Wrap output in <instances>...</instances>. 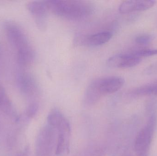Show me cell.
I'll return each instance as SVG.
<instances>
[{
  "label": "cell",
  "instance_id": "obj_1",
  "mask_svg": "<svg viewBox=\"0 0 157 156\" xmlns=\"http://www.w3.org/2000/svg\"><path fill=\"white\" fill-rule=\"evenodd\" d=\"M3 27L8 41L16 50L19 65L23 67L31 65L36 54L25 31L17 23L11 20L5 21Z\"/></svg>",
  "mask_w": 157,
  "mask_h": 156
},
{
  "label": "cell",
  "instance_id": "obj_2",
  "mask_svg": "<svg viewBox=\"0 0 157 156\" xmlns=\"http://www.w3.org/2000/svg\"><path fill=\"white\" fill-rule=\"evenodd\" d=\"M46 2L49 11L57 16L71 20L85 18L93 12L92 5L84 1L49 0Z\"/></svg>",
  "mask_w": 157,
  "mask_h": 156
},
{
  "label": "cell",
  "instance_id": "obj_3",
  "mask_svg": "<svg viewBox=\"0 0 157 156\" xmlns=\"http://www.w3.org/2000/svg\"><path fill=\"white\" fill-rule=\"evenodd\" d=\"M157 122L156 114H152L146 125L137 134L134 143L135 151L137 156L149 155Z\"/></svg>",
  "mask_w": 157,
  "mask_h": 156
},
{
  "label": "cell",
  "instance_id": "obj_4",
  "mask_svg": "<svg viewBox=\"0 0 157 156\" xmlns=\"http://www.w3.org/2000/svg\"><path fill=\"white\" fill-rule=\"evenodd\" d=\"M27 9L34 18L38 28L45 31L47 27V16L49 11L45 1H32L26 5Z\"/></svg>",
  "mask_w": 157,
  "mask_h": 156
},
{
  "label": "cell",
  "instance_id": "obj_5",
  "mask_svg": "<svg viewBox=\"0 0 157 156\" xmlns=\"http://www.w3.org/2000/svg\"><path fill=\"white\" fill-rule=\"evenodd\" d=\"M111 31H104L90 35L78 34L75 37V44L78 45L98 46L106 44L112 38Z\"/></svg>",
  "mask_w": 157,
  "mask_h": 156
},
{
  "label": "cell",
  "instance_id": "obj_6",
  "mask_svg": "<svg viewBox=\"0 0 157 156\" xmlns=\"http://www.w3.org/2000/svg\"><path fill=\"white\" fill-rule=\"evenodd\" d=\"M17 84L19 91L27 98H32L38 94V86L33 76L28 72H19L17 76Z\"/></svg>",
  "mask_w": 157,
  "mask_h": 156
},
{
  "label": "cell",
  "instance_id": "obj_7",
  "mask_svg": "<svg viewBox=\"0 0 157 156\" xmlns=\"http://www.w3.org/2000/svg\"><path fill=\"white\" fill-rule=\"evenodd\" d=\"M93 81L102 96L116 92L121 89L124 83V78L117 76L99 78Z\"/></svg>",
  "mask_w": 157,
  "mask_h": 156
},
{
  "label": "cell",
  "instance_id": "obj_8",
  "mask_svg": "<svg viewBox=\"0 0 157 156\" xmlns=\"http://www.w3.org/2000/svg\"><path fill=\"white\" fill-rule=\"evenodd\" d=\"M54 128L47 125L41 130L37 140V153L39 156H50L54 140Z\"/></svg>",
  "mask_w": 157,
  "mask_h": 156
},
{
  "label": "cell",
  "instance_id": "obj_9",
  "mask_svg": "<svg viewBox=\"0 0 157 156\" xmlns=\"http://www.w3.org/2000/svg\"><path fill=\"white\" fill-rule=\"evenodd\" d=\"M142 58L131 54H119L111 56L107 61V65L113 68H128L138 65Z\"/></svg>",
  "mask_w": 157,
  "mask_h": 156
},
{
  "label": "cell",
  "instance_id": "obj_10",
  "mask_svg": "<svg viewBox=\"0 0 157 156\" xmlns=\"http://www.w3.org/2000/svg\"><path fill=\"white\" fill-rule=\"evenodd\" d=\"M155 3V1L151 0L124 1L119 6V12L122 14H126L136 11H146L152 8Z\"/></svg>",
  "mask_w": 157,
  "mask_h": 156
},
{
  "label": "cell",
  "instance_id": "obj_11",
  "mask_svg": "<svg viewBox=\"0 0 157 156\" xmlns=\"http://www.w3.org/2000/svg\"><path fill=\"white\" fill-rule=\"evenodd\" d=\"M130 94L134 97L157 96V80L134 89Z\"/></svg>",
  "mask_w": 157,
  "mask_h": 156
},
{
  "label": "cell",
  "instance_id": "obj_12",
  "mask_svg": "<svg viewBox=\"0 0 157 156\" xmlns=\"http://www.w3.org/2000/svg\"><path fill=\"white\" fill-rule=\"evenodd\" d=\"M101 95L97 89L94 81H92L87 88L84 96L85 104L89 106L94 105L101 98Z\"/></svg>",
  "mask_w": 157,
  "mask_h": 156
},
{
  "label": "cell",
  "instance_id": "obj_13",
  "mask_svg": "<svg viewBox=\"0 0 157 156\" xmlns=\"http://www.w3.org/2000/svg\"><path fill=\"white\" fill-rule=\"evenodd\" d=\"M0 110L8 114L13 115L15 111L6 91L0 83Z\"/></svg>",
  "mask_w": 157,
  "mask_h": 156
},
{
  "label": "cell",
  "instance_id": "obj_14",
  "mask_svg": "<svg viewBox=\"0 0 157 156\" xmlns=\"http://www.w3.org/2000/svg\"><path fill=\"white\" fill-rule=\"evenodd\" d=\"M133 55L138 57H146L152 56L157 55V49H143L138 51H135L133 52Z\"/></svg>",
  "mask_w": 157,
  "mask_h": 156
},
{
  "label": "cell",
  "instance_id": "obj_15",
  "mask_svg": "<svg viewBox=\"0 0 157 156\" xmlns=\"http://www.w3.org/2000/svg\"><path fill=\"white\" fill-rule=\"evenodd\" d=\"M153 36L149 34H142L136 37L135 41L137 44L142 45H148L152 42Z\"/></svg>",
  "mask_w": 157,
  "mask_h": 156
},
{
  "label": "cell",
  "instance_id": "obj_16",
  "mask_svg": "<svg viewBox=\"0 0 157 156\" xmlns=\"http://www.w3.org/2000/svg\"><path fill=\"white\" fill-rule=\"evenodd\" d=\"M38 110V104L37 103L32 102L28 106L26 110V114L28 117L32 118L34 117Z\"/></svg>",
  "mask_w": 157,
  "mask_h": 156
}]
</instances>
